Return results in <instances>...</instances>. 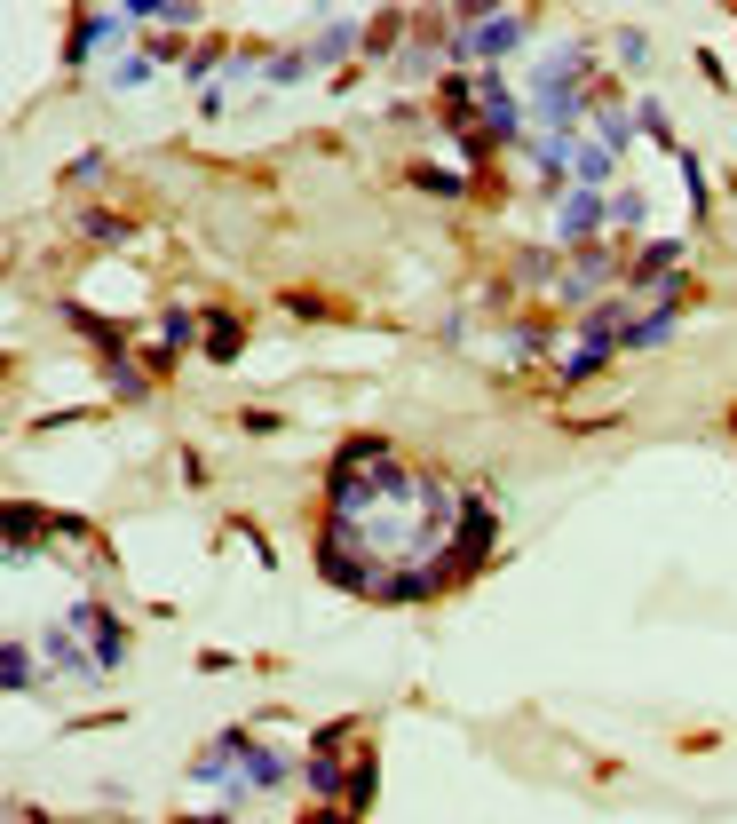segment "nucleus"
Masks as SVG:
<instances>
[{"mask_svg":"<svg viewBox=\"0 0 737 824\" xmlns=\"http://www.w3.org/2000/svg\"><path fill=\"white\" fill-rule=\"evenodd\" d=\"M72 634L88 642V658H96V674H111V666L127 658V634H119V618H111L104 603H80V611H72Z\"/></svg>","mask_w":737,"mask_h":824,"instance_id":"1","label":"nucleus"},{"mask_svg":"<svg viewBox=\"0 0 737 824\" xmlns=\"http://www.w3.org/2000/svg\"><path fill=\"white\" fill-rule=\"evenodd\" d=\"M238 341H246V325H238L230 309H214V325H207V357H214V365H230V357H238Z\"/></svg>","mask_w":737,"mask_h":824,"instance_id":"2","label":"nucleus"},{"mask_svg":"<svg viewBox=\"0 0 737 824\" xmlns=\"http://www.w3.org/2000/svg\"><path fill=\"white\" fill-rule=\"evenodd\" d=\"M674 262H682V238H650V246H642V262H634V286H650V278H658V270H674Z\"/></svg>","mask_w":737,"mask_h":824,"instance_id":"3","label":"nucleus"},{"mask_svg":"<svg viewBox=\"0 0 737 824\" xmlns=\"http://www.w3.org/2000/svg\"><path fill=\"white\" fill-rule=\"evenodd\" d=\"M40 531H48V515L16 500V508H8V555H24V539H40Z\"/></svg>","mask_w":737,"mask_h":824,"instance_id":"4","label":"nucleus"},{"mask_svg":"<svg viewBox=\"0 0 737 824\" xmlns=\"http://www.w3.org/2000/svg\"><path fill=\"white\" fill-rule=\"evenodd\" d=\"M595 278H611V254H603V246H587V254H579V270H571V286H595Z\"/></svg>","mask_w":737,"mask_h":824,"instance_id":"5","label":"nucleus"},{"mask_svg":"<svg viewBox=\"0 0 737 824\" xmlns=\"http://www.w3.org/2000/svg\"><path fill=\"white\" fill-rule=\"evenodd\" d=\"M341 48H357V24H333V32L317 40V64H325V56H341Z\"/></svg>","mask_w":737,"mask_h":824,"instance_id":"6","label":"nucleus"},{"mask_svg":"<svg viewBox=\"0 0 737 824\" xmlns=\"http://www.w3.org/2000/svg\"><path fill=\"white\" fill-rule=\"evenodd\" d=\"M88 238H104V246H119V238H127V222H119V214H88Z\"/></svg>","mask_w":737,"mask_h":824,"instance_id":"7","label":"nucleus"},{"mask_svg":"<svg viewBox=\"0 0 737 824\" xmlns=\"http://www.w3.org/2000/svg\"><path fill=\"white\" fill-rule=\"evenodd\" d=\"M310 785H317V793H333V785H341V761H333V753H317V769H310Z\"/></svg>","mask_w":737,"mask_h":824,"instance_id":"8","label":"nucleus"}]
</instances>
